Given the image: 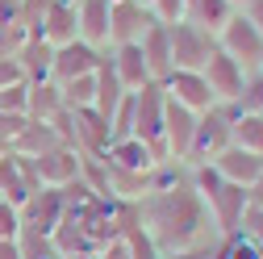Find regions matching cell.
<instances>
[{"instance_id": "obj_1", "label": "cell", "mask_w": 263, "mask_h": 259, "mask_svg": "<svg viewBox=\"0 0 263 259\" xmlns=\"http://www.w3.org/2000/svg\"><path fill=\"white\" fill-rule=\"evenodd\" d=\"M138 217H142V230L151 234V243L159 247V255L217 243L213 217H209V209L201 201V192L192 188L188 163L163 159L151 172V188L138 201Z\"/></svg>"}, {"instance_id": "obj_2", "label": "cell", "mask_w": 263, "mask_h": 259, "mask_svg": "<svg viewBox=\"0 0 263 259\" xmlns=\"http://www.w3.org/2000/svg\"><path fill=\"white\" fill-rule=\"evenodd\" d=\"M188 176H192V188L201 192V201H205V209H209V217H213V230H217V234L238 230V226H242V213L251 209V205H247V188L221 180L209 163L188 168Z\"/></svg>"}, {"instance_id": "obj_3", "label": "cell", "mask_w": 263, "mask_h": 259, "mask_svg": "<svg viewBox=\"0 0 263 259\" xmlns=\"http://www.w3.org/2000/svg\"><path fill=\"white\" fill-rule=\"evenodd\" d=\"M234 105H213L196 117V134H192V151H188V168H201L213 163V159L230 146V134H234Z\"/></svg>"}, {"instance_id": "obj_4", "label": "cell", "mask_w": 263, "mask_h": 259, "mask_svg": "<svg viewBox=\"0 0 263 259\" xmlns=\"http://www.w3.org/2000/svg\"><path fill=\"white\" fill-rule=\"evenodd\" d=\"M217 46H221L230 59H234L247 76L263 67V29H259V25H251V21H247V13H238V9H234V17L221 25Z\"/></svg>"}, {"instance_id": "obj_5", "label": "cell", "mask_w": 263, "mask_h": 259, "mask_svg": "<svg viewBox=\"0 0 263 259\" xmlns=\"http://www.w3.org/2000/svg\"><path fill=\"white\" fill-rule=\"evenodd\" d=\"M163 113H167V92L159 80L134 92V138H142L159 159H167L163 155Z\"/></svg>"}, {"instance_id": "obj_6", "label": "cell", "mask_w": 263, "mask_h": 259, "mask_svg": "<svg viewBox=\"0 0 263 259\" xmlns=\"http://www.w3.org/2000/svg\"><path fill=\"white\" fill-rule=\"evenodd\" d=\"M167 34H172V71L184 67V71H201L209 54L217 50V38L209 34V29L201 25H192V21H176L167 25Z\"/></svg>"}, {"instance_id": "obj_7", "label": "cell", "mask_w": 263, "mask_h": 259, "mask_svg": "<svg viewBox=\"0 0 263 259\" xmlns=\"http://www.w3.org/2000/svg\"><path fill=\"white\" fill-rule=\"evenodd\" d=\"M63 213H67V197H63V188H38L34 197L21 205V230L42 234V238H54Z\"/></svg>"}, {"instance_id": "obj_8", "label": "cell", "mask_w": 263, "mask_h": 259, "mask_svg": "<svg viewBox=\"0 0 263 259\" xmlns=\"http://www.w3.org/2000/svg\"><path fill=\"white\" fill-rule=\"evenodd\" d=\"M29 163H34V176H38L42 188H67L71 180L84 176V155L76 146H67V142L38 155V159H29Z\"/></svg>"}, {"instance_id": "obj_9", "label": "cell", "mask_w": 263, "mask_h": 259, "mask_svg": "<svg viewBox=\"0 0 263 259\" xmlns=\"http://www.w3.org/2000/svg\"><path fill=\"white\" fill-rule=\"evenodd\" d=\"M105 59V46H92L84 38L67 42V46H54V63H50V80L54 84H67L76 76H92Z\"/></svg>"}, {"instance_id": "obj_10", "label": "cell", "mask_w": 263, "mask_h": 259, "mask_svg": "<svg viewBox=\"0 0 263 259\" xmlns=\"http://www.w3.org/2000/svg\"><path fill=\"white\" fill-rule=\"evenodd\" d=\"M201 76H205V84H209V92H213L217 105H234L238 96H242V84H247V71H242L221 46L209 54V63L201 67Z\"/></svg>"}, {"instance_id": "obj_11", "label": "cell", "mask_w": 263, "mask_h": 259, "mask_svg": "<svg viewBox=\"0 0 263 259\" xmlns=\"http://www.w3.org/2000/svg\"><path fill=\"white\" fill-rule=\"evenodd\" d=\"M42 184H38V176H34V163H29L25 155H13V151H5L0 155V197H5L9 205H25L29 197H34Z\"/></svg>"}, {"instance_id": "obj_12", "label": "cell", "mask_w": 263, "mask_h": 259, "mask_svg": "<svg viewBox=\"0 0 263 259\" xmlns=\"http://www.w3.org/2000/svg\"><path fill=\"white\" fill-rule=\"evenodd\" d=\"M196 117L176 101H167V113H163V155L172 163H188V151H192V134H196Z\"/></svg>"}, {"instance_id": "obj_13", "label": "cell", "mask_w": 263, "mask_h": 259, "mask_svg": "<svg viewBox=\"0 0 263 259\" xmlns=\"http://www.w3.org/2000/svg\"><path fill=\"white\" fill-rule=\"evenodd\" d=\"M159 84H163V92H167V101H176V105H184V109H192V113H205V109L217 105L201 71H184V67H176V71L163 76Z\"/></svg>"}, {"instance_id": "obj_14", "label": "cell", "mask_w": 263, "mask_h": 259, "mask_svg": "<svg viewBox=\"0 0 263 259\" xmlns=\"http://www.w3.org/2000/svg\"><path fill=\"white\" fill-rule=\"evenodd\" d=\"M151 25H155V17H151V5H146V0H117L113 13H109V46L138 42Z\"/></svg>"}, {"instance_id": "obj_15", "label": "cell", "mask_w": 263, "mask_h": 259, "mask_svg": "<svg viewBox=\"0 0 263 259\" xmlns=\"http://www.w3.org/2000/svg\"><path fill=\"white\" fill-rule=\"evenodd\" d=\"M209 168H213L221 180H230V184L251 188V184L263 176V155H255V151H247V146H238V142H230Z\"/></svg>"}, {"instance_id": "obj_16", "label": "cell", "mask_w": 263, "mask_h": 259, "mask_svg": "<svg viewBox=\"0 0 263 259\" xmlns=\"http://www.w3.org/2000/svg\"><path fill=\"white\" fill-rule=\"evenodd\" d=\"M109 63H113V71L121 80L125 92H138L146 84H155L151 67H146V59H142V46L138 42H121V46H109Z\"/></svg>"}, {"instance_id": "obj_17", "label": "cell", "mask_w": 263, "mask_h": 259, "mask_svg": "<svg viewBox=\"0 0 263 259\" xmlns=\"http://www.w3.org/2000/svg\"><path fill=\"white\" fill-rule=\"evenodd\" d=\"M101 159L113 163V168H125V172H155V168L163 163V159H159L142 138H134V134H129V138H113Z\"/></svg>"}, {"instance_id": "obj_18", "label": "cell", "mask_w": 263, "mask_h": 259, "mask_svg": "<svg viewBox=\"0 0 263 259\" xmlns=\"http://www.w3.org/2000/svg\"><path fill=\"white\" fill-rule=\"evenodd\" d=\"M34 38H46L50 46H67L80 38V21H76V5H67V0H50V9L38 25Z\"/></svg>"}, {"instance_id": "obj_19", "label": "cell", "mask_w": 263, "mask_h": 259, "mask_svg": "<svg viewBox=\"0 0 263 259\" xmlns=\"http://www.w3.org/2000/svg\"><path fill=\"white\" fill-rule=\"evenodd\" d=\"M54 146H63V134H59L50 121H34V117H29L25 130L9 142V151H13V155H25V159H38V155H46V151H54Z\"/></svg>"}, {"instance_id": "obj_20", "label": "cell", "mask_w": 263, "mask_h": 259, "mask_svg": "<svg viewBox=\"0 0 263 259\" xmlns=\"http://www.w3.org/2000/svg\"><path fill=\"white\" fill-rule=\"evenodd\" d=\"M109 0H76V21H80V38L92 46H109Z\"/></svg>"}, {"instance_id": "obj_21", "label": "cell", "mask_w": 263, "mask_h": 259, "mask_svg": "<svg viewBox=\"0 0 263 259\" xmlns=\"http://www.w3.org/2000/svg\"><path fill=\"white\" fill-rule=\"evenodd\" d=\"M17 67H21V76L29 80V84H38V80H50V63H54V46L46 42V38H34L29 34L21 46H17Z\"/></svg>"}, {"instance_id": "obj_22", "label": "cell", "mask_w": 263, "mask_h": 259, "mask_svg": "<svg viewBox=\"0 0 263 259\" xmlns=\"http://www.w3.org/2000/svg\"><path fill=\"white\" fill-rule=\"evenodd\" d=\"M138 46H142V59H146V67H151L155 80H163L172 71V34H167V25L155 21L146 34L138 38Z\"/></svg>"}, {"instance_id": "obj_23", "label": "cell", "mask_w": 263, "mask_h": 259, "mask_svg": "<svg viewBox=\"0 0 263 259\" xmlns=\"http://www.w3.org/2000/svg\"><path fill=\"white\" fill-rule=\"evenodd\" d=\"M121 96H125V88H121V80H117V71H113L109 46H105V59H101V67H96V101H92V109L109 121V117L117 113V105H121Z\"/></svg>"}, {"instance_id": "obj_24", "label": "cell", "mask_w": 263, "mask_h": 259, "mask_svg": "<svg viewBox=\"0 0 263 259\" xmlns=\"http://www.w3.org/2000/svg\"><path fill=\"white\" fill-rule=\"evenodd\" d=\"M63 113H67V101H63V88L54 80L29 84V117L34 121H59Z\"/></svg>"}, {"instance_id": "obj_25", "label": "cell", "mask_w": 263, "mask_h": 259, "mask_svg": "<svg viewBox=\"0 0 263 259\" xmlns=\"http://www.w3.org/2000/svg\"><path fill=\"white\" fill-rule=\"evenodd\" d=\"M230 17H234V5H230V0H188V13H184V21L209 29L213 38L221 34V25H226Z\"/></svg>"}, {"instance_id": "obj_26", "label": "cell", "mask_w": 263, "mask_h": 259, "mask_svg": "<svg viewBox=\"0 0 263 259\" xmlns=\"http://www.w3.org/2000/svg\"><path fill=\"white\" fill-rule=\"evenodd\" d=\"M209 259H263V243H255L247 230H230V234H217Z\"/></svg>"}, {"instance_id": "obj_27", "label": "cell", "mask_w": 263, "mask_h": 259, "mask_svg": "<svg viewBox=\"0 0 263 259\" xmlns=\"http://www.w3.org/2000/svg\"><path fill=\"white\" fill-rule=\"evenodd\" d=\"M230 142H238V146L263 155V113H238V117H234V134H230Z\"/></svg>"}, {"instance_id": "obj_28", "label": "cell", "mask_w": 263, "mask_h": 259, "mask_svg": "<svg viewBox=\"0 0 263 259\" xmlns=\"http://www.w3.org/2000/svg\"><path fill=\"white\" fill-rule=\"evenodd\" d=\"M59 88H63L67 109H92V101H96V71L92 76H76L67 84H59Z\"/></svg>"}, {"instance_id": "obj_29", "label": "cell", "mask_w": 263, "mask_h": 259, "mask_svg": "<svg viewBox=\"0 0 263 259\" xmlns=\"http://www.w3.org/2000/svg\"><path fill=\"white\" fill-rule=\"evenodd\" d=\"M0 113H21L29 117V80H17L9 88H0Z\"/></svg>"}, {"instance_id": "obj_30", "label": "cell", "mask_w": 263, "mask_h": 259, "mask_svg": "<svg viewBox=\"0 0 263 259\" xmlns=\"http://www.w3.org/2000/svg\"><path fill=\"white\" fill-rule=\"evenodd\" d=\"M238 113H263V71H251L242 84V96L234 101Z\"/></svg>"}, {"instance_id": "obj_31", "label": "cell", "mask_w": 263, "mask_h": 259, "mask_svg": "<svg viewBox=\"0 0 263 259\" xmlns=\"http://www.w3.org/2000/svg\"><path fill=\"white\" fill-rule=\"evenodd\" d=\"M151 5V17L159 21V25H176V21H184V13H188V0H146Z\"/></svg>"}, {"instance_id": "obj_32", "label": "cell", "mask_w": 263, "mask_h": 259, "mask_svg": "<svg viewBox=\"0 0 263 259\" xmlns=\"http://www.w3.org/2000/svg\"><path fill=\"white\" fill-rule=\"evenodd\" d=\"M25 38H29V34H25L17 21H0V59H13Z\"/></svg>"}, {"instance_id": "obj_33", "label": "cell", "mask_w": 263, "mask_h": 259, "mask_svg": "<svg viewBox=\"0 0 263 259\" xmlns=\"http://www.w3.org/2000/svg\"><path fill=\"white\" fill-rule=\"evenodd\" d=\"M96 259H134V251H129V243L117 234V238H109L101 251H96Z\"/></svg>"}, {"instance_id": "obj_34", "label": "cell", "mask_w": 263, "mask_h": 259, "mask_svg": "<svg viewBox=\"0 0 263 259\" xmlns=\"http://www.w3.org/2000/svg\"><path fill=\"white\" fill-rule=\"evenodd\" d=\"M17 80H25L21 67H17V59H0V88H9V84H17Z\"/></svg>"}, {"instance_id": "obj_35", "label": "cell", "mask_w": 263, "mask_h": 259, "mask_svg": "<svg viewBox=\"0 0 263 259\" xmlns=\"http://www.w3.org/2000/svg\"><path fill=\"white\" fill-rule=\"evenodd\" d=\"M213 247H188V251H172V255H163V259H209Z\"/></svg>"}, {"instance_id": "obj_36", "label": "cell", "mask_w": 263, "mask_h": 259, "mask_svg": "<svg viewBox=\"0 0 263 259\" xmlns=\"http://www.w3.org/2000/svg\"><path fill=\"white\" fill-rule=\"evenodd\" d=\"M0 259H25L21 243H17V238H0Z\"/></svg>"}, {"instance_id": "obj_37", "label": "cell", "mask_w": 263, "mask_h": 259, "mask_svg": "<svg viewBox=\"0 0 263 259\" xmlns=\"http://www.w3.org/2000/svg\"><path fill=\"white\" fill-rule=\"evenodd\" d=\"M247 205H251V209H263V176L247 188Z\"/></svg>"}, {"instance_id": "obj_38", "label": "cell", "mask_w": 263, "mask_h": 259, "mask_svg": "<svg viewBox=\"0 0 263 259\" xmlns=\"http://www.w3.org/2000/svg\"><path fill=\"white\" fill-rule=\"evenodd\" d=\"M230 5H234V9H247V5H251V0H230Z\"/></svg>"}, {"instance_id": "obj_39", "label": "cell", "mask_w": 263, "mask_h": 259, "mask_svg": "<svg viewBox=\"0 0 263 259\" xmlns=\"http://www.w3.org/2000/svg\"><path fill=\"white\" fill-rule=\"evenodd\" d=\"M5 151H9V146H5V138H0V155H5Z\"/></svg>"}, {"instance_id": "obj_40", "label": "cell", "mask_w": 263, "mask_h": 259, "mask_svg": "<svg viewBox=\"0 0 263 259\" xmlns=\"http://www.w3.org/2000/svg\"><path fill=\"white\" fill-rule=\"evenodd\" d=\"M109 5H117V0H109Z\"/></svg>"}, {"instance_id": "obj_41", "label": "cell", "mask_w": 263, "mask_h": 259, "mask_svg": "<svg viewBox=\"0 0 263 259\" xmlns=\"http://www.w3.org/2000/svg\"><path fill=\"white\" fill-rule=\"evenodd\" d=\"M67 5H76V0H67Z\"/></svg>"}, {"instance_id": "obj_42", "label": "cell", "mask_w": 263, "mask_h": 259, "mask_svg": "<svg viewBox=\"0 0 263 259\" xmlns=\"http://www.w3.org/2000/svg\"><path fill=\"white\" fill-rule=\"evenodd\" d=\"M259 71H263V67H259Z\"/></svg>"}, {"instance_id": "obj_43", "label": "cell", "mask_w": 263, "mask_h": 259, "mask_svg": "<svg viewBox=\"0 0 263 259\" xmlns=\"http://www.w3.org/2000/svg\"><path fill=\"white\" fill-rule=\"evenodd\" d=\"M159 259H163V255H159Z\"/></svg>"}]
</instances>
